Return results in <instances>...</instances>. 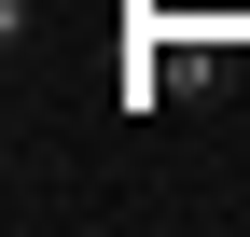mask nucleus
I'll list each match as a JSON object with an SVG mask.
<instances>
[{
  "label": "nucleus",
  "instance_id": "nucleus-1",
  "mask_svg": "<svg viewBox=\"0 0 250 237\" xmlns=\"http://www.w3.org/2000/svg\"><path fill=\"white\" fill-rule=\"evenodd\" d=\"M236 210H250V195H236Z\"/></svg>",
  "mask_w": 250,
  "mask_h": 237
}]
</instances>
